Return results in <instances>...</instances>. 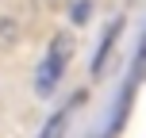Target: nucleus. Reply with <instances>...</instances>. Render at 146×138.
<instances>
[{"mask_svg": "<svg viewBox=\"0 0 146 138\" xmlns=\"http://www.w3.org/2000/svg\"><path fill=\"white\" fill-rule=\"evenodd\" d=\"M62 69H66V58L46 54L42 65H38V73H35V92L38 96H50L54 88H58V81H62Z\"/></svg>", "mask_w": 146, "mask_h": 138, "instance_id": "nucleus-1", "label": "nucleus"}, {"mask_svg": "<svg viewBox=\"0 0 146 138\" xmlns=\"http://www.w3.org/2000/svg\"><path fill=\"white\" fill-rule=\"evenodd\" d=\"M77 100H85V92H81V96H73V104H77ZM73 104H69V108H73ZM69 108H62L58 115H54L50 123L42 127V134H38V138H62V134H66V119H69Z\"/></svg>", "mask_w": 146, "mask_h": 138, "instance_id": "nucleus-2", "label": "nucleus"}, {"mask_svg": "<svg viewBox=\"0 0 146 138\" xmlns=\"http://www.w3.org/2000/svg\"><path fill=\"white\" fill-rule=\"evenodd\" d=\"M119 27H123V19H115L108 31H104V38H100V50H96V61H92V73H100L104 65V58H108V50H111V42H115V35H119Z\"/></svg>", "mask_w": 146, "mask_h": 138, "instance_id": "nucleus-3", "label": "nucleus"}, {"mask_svg": "<svg viewBox=\"0 0 146 138\" xmlns=\"http://www.w3.org/2000/svg\"><path fill=\"white\" fill-rule=\"evenodd\" d=\"M88 12H92V0H77V4L69 8V15H73V23H88Z\"/></svg>", "mask_w": 146, "mask_h": 138, "instance_id": "nucleus-4", "label": "nucleus"}]
</instances>
